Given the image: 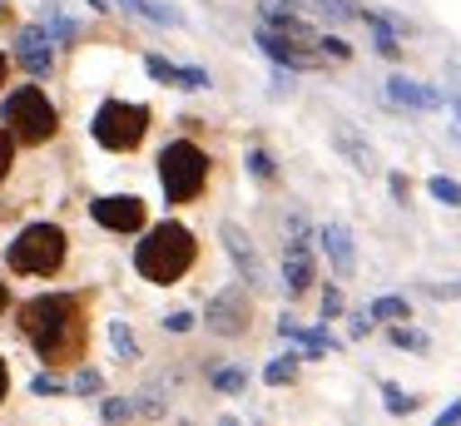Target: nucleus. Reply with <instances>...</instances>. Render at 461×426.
I'll return each instance as SVG.
<instances>
[{
    "label": "nucleus",
    "mask_w": 461,
    "mask_h": 426,
    "mask_svg": "<svg viewBox=\"0 0 461 426\" xmlns=\"http://www.w3.org/2000/svg\"><path fill=\"white\" fill-rule=\"evenodd\" d=\"M21 327L25 337L35 342V352L45 362L65 367V362H80L85 352V322H80V303L65 293L55 297H35V303L21 307Z\"/></svg>",
    "instance_id": "nucleus-1"
},
{
    "label": "nucleus",
    "mask_w": 461,
    "mask_h": 426,
    "mask_svg": "<svg viewBox=\"0 0 461 426\" xmlns=\"http://www.w3.org/2000/svg\"><path fill=\"white\" fill-rule=\"evenodd\" d=\"M194 263V233L184 223H159L134 253V267H140L149 283H179Z\"/></svg>",
    "instance_id": "nucleus-2"
},
{
    "label": "nucleus",
    "mask_w": 461,
    "mask_h": 426,
    "mask_svg": "<svg viewBox=\"0 0 461 426\" xmlns=\"http://www.w3.org/2000/svg\"><path fill=\"white\" fill-rule=\"evenodd\" d=\"M159 178H164V198H169V204H189L203 188V178H209V159H203V149H194L189 139H179V144H169L159 154Z\"/></svg>",
    "instance_id": "nucleus-3"
},
{
    "label": "nucleus",
    "mask_w": 461,
    "mask_h": 426,
    "mask_svg": "<svg viewBox=\"0 0 461 426\" xmlns=\"http://www.w3.org/2000/svg\"><path fill=\"white\" fill-rule=\"evenodd\" d=\"M5 124H11V139L45 144V139L55 134V109L35 85H25V89H15V95L5 99Z\"/></svg>",
    "instance_id": "nucleus-4"
},
{
    "label": "nucleus",
    "mask_w": 461,
    "mask_h": 426,
    "mask_svg": "<svg viewBox=\"0 0 461 426\" xmlns=\"http://www.w3.org/2000/svg\"><path fill=\"white\" fill-rule=\"evenodd\" d=\"M65 263V233L55 223H35L11 243V267L15 273H55Z\"/></svg>",
    "instance_id": "nucleus-5"
},
{
    "label": "nucleus",
    "mask_w": 461,
    "mask_h": 426,
    "mask_svg": "<svg viewBox=\"0 0 461 426\" xmlns=\"http://www.w3.org/2000/svg\"><path fill=\"white\" fill-rule=\"evenodd\" d=\"M144 124H149V109L110 99V104L95 114V139H100L104 149H134L144 139Z\"/></svg>",
    "instance_id": "nucleus-6"
},
{
    "label": "nucleus",
    "mask_w": 461,
    "mask_h": 426,
    "mask_svg": "<svg viewBox=\"0 0 461 426\" xmlns=\"http://www.w3.org/2000/svg\"><path fill=\"white\" fill-rule=\"evenodd\" d=\"M258 45L268 59H283L293 69H312L322 65V50H312V40H298V35H283V30H258Z\"/></svg>",
    "instance_id": "nucleus-7"
},
{
    "label": "nucleus",
    "mask_w": 461,
    "mask_h": 426,
    "mask_svg": "<svg viewBox=\"0 0 461 426\" xmlns=\"http://www.w3.org/2000/svg\"><path fill=\"white\" fill-rule=\"evenodd\" d=\"M219 238H223V248H229V258L239 263L243 283H249V287H268V267H263V258H258V248H253V238L243 233L239 223H223Z\"/></svg>",
    "instance_id": "nucleus-8"
},
{
    "label": "nucleus",
    "mask_w": 461,
    "mask_h": 426,
    "mask_svg": "<svg viewBox=\"0 0 461 426\" xmlns=\"http://www.w3.org/2000/svg\"><path fill=\"white\" fill-rule=\"evenodd\" d=\"M249 293H239V287H223L219 297L209 303V327L213 332H223V337H233V332H243L249 327Z\"/></svg>",
    "instance_id": "nucleus-9"
},
{
    "label": "nucleus",
    "mask_w": 461,
    "mask_h": 426,
    "mask_svg": "<svg viewBox=\"0 0 461 426\" xmlns=\"http://www.w3.org/2000/svg\"><path fill=\"white\" fill-rule=\"evenodd\" d=\"M90 213L100 218L104 228H114V233H134V228H144V204L130 194H114V198H95Z\"/></svg>",
    "instance_id": "nucleus-10"
},
{
    "label": "nucleus",
    "mask_w": 461,
    "mask_h": 426,
    "mask_svg": "<svg viewBox=\"0 0 461 426\" xmlns=\"http://www.w3.org/2000/svg\"><path fill=\"white\" fill-rule=\"evenodd\" d=\"M283 283H288L293 297L312 287V253H308V243H303V223H293V243L283 248Z\"/></svg>",
    "instance_id": "nucleus-11"
},
{
    "label": "nucleus",
    "mask_w": 461,
    "mask_h": 426,
    "mask_svg": "<svg viewBox=\"0 0 461 426\" xmlns=\"http://www.w3.org/2000/svg\"><path fill=\"white\" fill-rule=\"evenodd\" d=\"M144 69H149V79H159V85H179V89H203V85H209L203 69H179V65H169L164 55H149V59H144Z\"/></svg>",
    "instance_id": "nucleus-12"
},
{
    "label": "nucleus",
    "mask_w": 461,
    "mask_h": 426,
    "mask_svg": "<svg viewBox=\"0 0 461 426\" xmlns=\"http://www.w3.org/2000/svg\"><path fill=\"white\" fill-rule=\"evenodd\" d=\"M21 65L31 75H45L50 69V35L45 30H21Z\"/></svg>",
    "instance_id": "nucleus-13"
},
{
    "label": "nucleus",
    "mask_w": 461,
    "mask_h": 426,
    "mask_svg": "<svg viewBox=\"0 0 461 426\" xmlns=\"http://www.w3.org/2000/svg\"><path fill=\"white\" fill-rule=\"evenodd\" d=\"M322 243H328V258H332V267H338L342 277L352 273V263H357V253H352V233L342 223H328L322 228Z\"/></svg>",
    "instance_id": "nucleus-14"
},
{
    "label": "nucleus",
    "mask_w": 461,
    "mask_h": 426,
    "mask_svg": "<svg viewBox=\"0 0 461 426\" xmlns=\"http://www.w3.org/2000/svg\"><path fill=\"white\" fill-rule=\"evenodd\" d=\"M387 95L397 99V104H411V109H437L441 95L427 85H417V79H387Z\"/></svg>",
    "instance_id": "nucleus-15"
},
{
    "label": "nucleus",
    "mask_w": 461,
    "mask_h": 426,
    "mask_svg": "<svg viewBox=\"0 0 461 426\" xmlns=\"http://www.w3.org/2000/svg\"><path fill=\"white\" fill-rule=\"evenodd\" d=\"M120 5H130L134 15H144V20H154V25H179V10H169V5H159V0H120Z\"/></svg>",
    "instance_id": "nucleus-16"
},
{
    "label": "nucleus",
    "mask_w": 461,
    "mask_h": 426,
    "mask_svg": "<svg viewBox=\"0 0 461 426\" xmlns=\"http://www.w3.org/2000/svg\"><path fill=\"white\" fill-rule=\"evenodd\" d=\"M407 313L411 307L402 303V297H377V303H372V317H377V322H407Z\"/></svg>",
    "instance_id": "nucleus-17"
},
{
    "label": "nucleus",
    "mask_w": 461,
    "mask_h": 426,
    "mask_svg": "<svg viewBox=\"0 0 461 426\" xmlns=\"http://www.w3.org/2000/svg\"><path fill=\"white\" fill-rule=\"evenodd\" d=\"M268 386H283V382H293V376H298V357H273L268 362Z\"/></svg>",
    "instance_id": "nucleus-18"
},
{
    "label": "nucleus",
    "mask_w": 461,
    "mask_h": 426,
    "mask_svg": "<svg viewBox=\"0 0 461 426\" xmlns=\"http://www.w3.org/2000/svg\"><path fill=\"white\" fill-rule=\"evenodd\" d=\"M427 188H431V198H437V204H447V208L461 204V184H456V178H441V174H437Z\"/></svg>",
    "instance_id": "nucleus-19"
},
{
    "label": "nucleus",
    "mask_w": 461,
    "mask_h": 426,
    "mask_svg": "<svg viewBox=\"0 0 461 426\" xmlns=\"http://www.w3.org/2000/svg\"><path fill=\"white\" fill-rule=\"evenodd\" d=\"M110 342H114V352H120L124 362H134V357H140V352H134V337H130V327H124V322H110Z\"/></svg>",
    "instance_id": "nucleus-20"
},
{
    "label": "nucleus",
    "mask_w": 461,
    "mask_h": 426,
    "mask_svg": "<svg viewBox=\"0 0 461 426\" xmlns=\"http://www.w3.org/2000/svg\"><path fill=\"white\" fill-rule=\"evenodd\" d=\"M382 396H387V412H392V416H407V412H411V406H417V402H411V396H407V392H402V386H392V382H387V386H382Z\"/></svg>",
    "instance_id": "nucleus-21"
},
{
    "label": "nucleus",
    "mask_w": 461,
    "mask_h": 426,
    "mask_svg": "<svg viewBox=\"0 0 461 426\" xmlns=\"http://www.w3.org/2000/svg\"><path fill=\"white\" fill-rule=\"evenodd\" d=\"M243 382H249V376H243L239 367H223V372H213V386H219V392H243Z\"/></svg>",
    "instance_id": "nucleus-22"
},
{
    "label": "nucleus",
    "mask_w": 461,
    "mask_h": 426,
    "mask_svg": "<svg viewBox=\"0 0 461 426\" xmlns=\"http://www.w3.org/2000/svg\"><path fill=\"white\" fill-rule=\"evenodd\" d=\"M392 342H397V347H411V352H427V337L411 332V327H392Z\"/></svg>",
    "instance_id": "nucleus-23"
},
{
    "label": "nucleus",
    "mask_w": 461,
    "mask_h": 426,
    "mask_svg": "<svg viewBox=\"0 0 461 426\" xmlns=\"http://www.w3.org/2000/svg\"><path fill=\"white\" fill-rule=\"evenodd\" d=\"M11 154H15V139L5 134V129H0V178L11 174Z\"/></svg>",
    "instance_id": "nucleus-24"
},
{
    "label": "nucleus",
    "mask_w": 461,
    "mask_h": 426,
    "mask_svg": "<svg viewBox=\"0 0 461 426\" xmlns=\"http://www.w3.org/2000/svg\"><path fill=\"white\" fill-rule=\"evenodd\" d=\"M338 313H342V293L328 287V293H322V317H338Z\"/></svg>",
    "instance_id": "nucleus-25"
},
{
    "label": "nucleus",
    "mask_w": 461,
    "mask_h": 426,
    "mask_svg": "<svg viewBox=\"0 0 461 426\" xmlns=\"http://www.w3.org/2000/svg\"><path fill=\"white\" fill-rule=\"evenodd\" d=\"M249 168H253L258 178H268V174H273V159H268V154H249Z\"/></svg>",
    "instance_id": "nucleus-26"
},
{
    "label": "nucleus",
    "mask_w": 461,
    "mask_h": 426,
    "mask_svg": "<svg viewBox=\"0 0 461 426\" xmlns=\"http://www.w3.org/2000/svg\"><path fill=\"white\" fill-rule=\"evenodd\" d=\"M164 327H169V332H189V327H194V313H169V322H164Z\"/></svg>",
    "instance_id": "nucleus-27"
},
{
    "label": "nucleus",
    "mask_w": 461,
    "mask_h": 426,
    "mask_svg": "<svg viewBox=\"0 0 461 426\" xmlns=\"http://www.w3.org/2000/svg\"><path fill=\"white\" fill-rule=\"evenodd\" d=\"M437 426H461V402H451L447 412L437 416Z\"/></svg>",
    "instance_id": "nucleus-28"
},
{
    "label": "nucleus",
    "mask_w": 461,
    "mask_h": 426,
    "mask_svg": "<svg viewBox=\"0 0 461 426\" xmlns=\"http://www.w3.org/2000/svg\"><path fill=\"white\" fill-rule=\"evenodd\" d=\"M31 392L50 396V392H60V382H55V376H35V382H31Z\"/></svg>",
    "instance_id": "nucleus-29"
},
{
    "label": "nucleus",
    "mask_w": 461,
    "mask_h": 426,
    "mask_svg": "<svg viewBox=\"0 0 461 426\" xmlns=\"http://www.w3.org/2000/svg\"><path fill=\"white\" fill-rule=\"evenodd\" d=\"M372 327V313H352V337H367Z\"/></svg>",
    "instance_id": "nucleus-30"
},
{
    "label": "nucleus",
    "mask_w": 461,
    "mask_h": 426,
    "mask_svg": "<svg viewBox=\"0 0 461 426\" xmlns=\"http://www.w3.org/2000/svg\"><path fill=\"white\" fill-rule=\"evenodd\" d=\"M95 386H100V376H95V372H80V376H75V392H95Z\"/></svg>",
    "instance_id": "nucleus-31"
},
{
    "label": "nucleus",
    "mask_w": 461,
    "mask_h": 426,
    "mask_svg": "<svg viewBox=\"0 0 461 426\" xmlns=\"http://www.w3.org/2000/svg\"><path fill=\"white\" fill-rule=\"evenodd\" d=\"M104 416H110V421H124V416H130V406H124V402H104Z\"/></svg>",
    "instance_id": "nucleus-32"
},
{
    "label": "nucleus",
    "mask_w": 461,
    "mask_h": 426,
    "mask_svg": "<svg viewBox=\"0 0 461 426\" xmlns=\"http://www.w3.org/2000/svg\"><path fill=\"white\" fill-rule=\"evenodd\" d=\"M5 386H11V372H5V362H0V402H5Z\"/></svg>",
    "instance_id": "nucleus-33"
},
{
    "label": "nucleus",
    "mask_w": 461,
    "mask_h": 426,
    "mask_svg": "<svg viewBox=\"0 0 461 426\" xmlns=\"http://www.w3.org/2000/svg\"><path fill=\"white\" fill-rule=\"evenodd\" d=\"M5 303H11V293H5V283H0V313H5Z\"/></svg>",
    "instance_id": "nucleus-34"
},
{
    "label": "nucleus",
    "mask_w": 461,
    "mask_h": 426,
    "mask_svg": "<svg viewBox=\"0 0 461 426\" xmlns=\"http://www.w3.org/2000/svg\"><path fill=\"white\" fill-rule=\"evenodd\" d=\"M90 5H95V10H110V5H114V0H90Z\"/></svg>",
    "instance_id": "nucleus-35"
},
{
    "label": "nucleus",
    "mask_w": 461,
    "mask_h": 426,
    "mask_svg": "<svg viewBox=\"0 0 461 426\" xmlns=\"http://www.w3.org/2000/svg\"><path fill=\"white\" fill-rule=\"evenodd\" d=\"M219 426H239V421H233V416H223V421H219Z\"/></svg>",
    "instance_id": "nucleus-36"
},
{
    "label": "nucleus",
    "mask_w": 461,
    "mask_h": 426,
    "mask_svg": "<svg viewBox=\"0 0 461 426\" xmlns=\"http://www.w3.org/2000/svg\"><path fill=\"white\" fill-rule=\"evenodd\" d=\"M0 79H5V55H0Z\"/></svg>",
    "instance_id": "nucleus-37"
},
{
    "label": "nucleus",
    "mask_w": 461,
    "mask_h": 426,
    "mask_svg": "<svg viewBox=\"0 0 461 426\" xmlns=\"http://www.w3.org/2000/svg\"><path fill=\"white\" fill-rule=\"evenodd\" d=\"M456 114H461V99H456Z\"/></svg>",
    "instance_id": "nucleus-38"
}]
</instances>
